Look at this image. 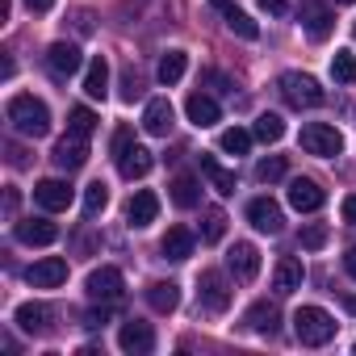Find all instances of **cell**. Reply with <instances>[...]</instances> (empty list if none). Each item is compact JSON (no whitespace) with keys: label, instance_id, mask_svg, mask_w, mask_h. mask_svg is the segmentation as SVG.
<instances>
[{"label":"cell","instance_id":"cell-10","mask_svg":"<svg viewBox=\"0 0 356 356\" xmlns=\"http://www.w3.org/2000/svg\"><path fill=\"white\" fill-rule=\"evenodd\" d=\"M26 281H30L34 289H55V285L67 281V260H63V256H47V260H38V264L26 268Z\"/></svg>","mask_w":356,"mask_h":356},{"label":"cell","instance_id":"cell-30","mask_svg":"<svg viewBox=\"0 0 356 356\" xmlns=\"http://www.w3.org/2000/svg\"><path fill=\"white\" fill-rule=\"evenodd\" d=\"M202 172H206V181H210L222 197H231V193H235V172H227L214 155H202Z\"/></svg>","mask_w":356,"mask_h":356},{"label":"cell","instance_id":"cell-28","mask_svg":"<svg viewBox=\"0 0 356 356\" xmlns=\"http://www.w3.org/2000/svg\"><path fill=\"white\" fill-rule=\"evenodd\" d=\"M84 92L92 97V101H105V92H109V63L97 55L92 63H88V72H84Z\"/></svg>","mask_w":356,"mask_h":356},{"label":"cell","instance_id":"cell-1","mask_svg":"<svg viewBox=\"0 0 356 356\" xmlns=\"http://www.w3.org/2000/svg\"><path fill=\"white\" fill-rule=\"evenodd\" d=\"M5 118H9L13 130L26 134V138H42V134L51 130V109H47V101H38L34 92H17V97L5 105Z\"/></svg>","mask_w":356,"mask_h":356},{"label":"cell","instance_id":"cell-19","mask_svg":"<svg viewBox=\"0 0 356 356\" xmlns=\"http://www.w3.org/2000/svg\"><path fill=\"white\" fill-rule=\"evenodd\" d=\"M243 323H248V331H256V335H277L281 310H277V302H252L248 314H243Z\"/></svg>","mask_w":356,"mask_h":356},{"label":"cell","instance_id":"cell-32","mask_svg":"<svg viewBox=\"0 0 356 356\" xmlns=\"http://www.w3.org/2000/svg\"><path fill=\"white\" fill-rule=\"evenodd\" d=\"M331 76H335V84H356V55L352 51H335L331 55Z\"/></svg>","mask_w":356,"mask_h":356},{"label":"cell","instance_id":"cell-25","mask_svg":"<svg viewBox=\"0 0 356 356\" xmlns=\"http://www.w3.org/2000/svg\"><path fill=\"white\" fill-rule=\"evenodd\" d=\"M159 252H163V260H176V264H181V260L193 256V235H189L185 227H172V231L159 239Z\"/></svg>","mask_w":356,"mask_h":356},{"label":"cell","instance_id":"cell-3","mask_svg":"<svg viewBox=\"0 0 356 356\" xmlns=\"http://www.w3.org/2000/svg\"><path fill=\"white\" fill-rule=\"evenodd\" d=\"M293 335H298V343H306V348H323V343L335 339V318H331L323 306H302V310L293 314Z\"/></svg>","mask_w":356,"mask_h":356},{"label":"cell","instance_id":"cell-15","mask_svg":"<svg viewBox=\"0 0 356 356\" xmlns=\"http://www.w3.org/2000/svg\"><path fill=\"white\" fill-rule=\"evenodd\" d=\"M159 218V197L151 193V189H138L130 202H126V222L134 227V231H143V227H151Z\"/></svg>","mask_w":356,"mask_h":356},{"label":"cell","instance_id":"cell-29","mask_svg":"<svg viewBox=\"0 0 356 356\" xmlns=\"http://www.w3.org/2000/svg\"><path fill=\"white\" fill-rule=\"evenodd\" d=\"M185 67H189V55L185 51H168L163 59H159V84L163 88H172V84H181V76H185Z\"/></svg>","mask_w":356,"mask_h":356},{"label":"cell","instance_id":"cell-4","mask_svg":"<svg viewBox=\"0 0 356 356\" xmlns=\"http://www.w3.org/2000/svg\"><path fill=\"white\" fill-rule=\"evenodd\" d=\"M277 88H281V97H285L293 109H314V105H323V88H318V80L306 76V72H285V76L277 80Z\"/></svg>","mask_w":356,"mask_h":356},{"label":"cell","instance_id":"cell-21","mask_svg":"<svg viewBox=\"0 0 356 356\" xmlns=\"http://www.w3.org/2000/svg\"><path fill=\"white\" fill-rule=\"evenodd\" d=\"M13 231H17V239H22V243H30V248H47V243H55V239H59V227H55V222H47V218H22Z\"/></svg>","mask_w":356,"mask_h":356},{"label":"cell","instance_id":"cell-12","mask_svg":"<svg viewBox=\"0 0 356 356\" xmlns=\"http://www.w3.org/2000/svg\"><path fill=\"white\" fill-rule=\"evenodd\" d=\"M248 218H252V227L264 231V235H277V231L285 227V214H281V206H277L273 197H252V202H248Z\"/></svg>","mask_w":356,"mask_h":356},{"label":"cell","instance_id":"cell-44","mask_svg":"<svg viewBox=\"0 0 356 356\" xmlns=\"http://www.w3.org/2000/svg\"><path fill=\"white\" fill-rule=\"evenodd\" d=\"M343 273L356 281V248H348V256H343Z\"/></svg>","mask_w":356,"mask_h":356},{"label":"cell","instance_id":"cell-45","mask_svg":"<svg viewBox=\"0 0 356 356\" xmlns=\"http://www.w3.org/2000/svg\"><path fill=\"white\" fill-rule=\"evenodd\" d=\"M76 30H80V34H92V17H88V13H76Z\"/></svg>","mask_w":356,"mask_h":356},{"label":"cell","instance_id":"cell-35","mask_svg":"<svg viewBox=\"0 0 356 356\" xmlns=\"http://www.w3.org/2000/svg\"><path fill=\"white\" fill-rule=\"evenodd\" d=\"M281 176H285V155H264L256 163V181L260 185H273V181H281Z\"/></svg>","mask_w":356,"mask_h":356},{"label":"cell","instance_id":"cell-33","mask_svg":"<svg viewBox=\"0 0 356 356\" xmlns=\"http://www.w3.org/2000/svg\"><path fill=\"white\" fill-rule=\"evenodd\" d=\"M67 130H72V134H80V138H88V134L97 130V113H92L88 105H76V109L67 113Z\"/></svg>","mask_w":356,"mask_h":356},{"label":"cell","instance_id":"cell-18","mask_svg":"<svg viewBox=\"0 0 356 356\" xmlns=\"http://www.w3.org/2000/svg\"><path fill=\"white\" fill-rule=\"evenodd\" d=\"M227 268L235 273V281H256V273H260V252H256V243H235V248L227 252Z\"/></svg>","mask_w":356,"mask_h":356},{"label":"cell","instance_id":"cell-40","mask_svg":"<svg viewBox=\"0 0 356 356\" xmlns=\"http://www.w3.org/2000/svg\"><path fill=\"white\" fill-rule=\"evenodd\" d=\"M105 323H109V310H105V306H101V310H88V314H84V327H88V331H101Z\"/></svg>","mask_w":356,"mask_h":356},{"label":"cell","instance_id":"cell-43","mask_svg":"<svg viewBox=\"0 0 356 356\" xmlns=\"http://www.w3.org/2000/svg\"><path fill=\"white\" fill-rule=\"evenodd\" d=\"M343 222H348V227H356V193L343 202Z\"/></svg>","mask_w":356,"mask_h":356},{"label":"cell","instance_id":"cell-38","mask_svg":"<svg viewBox=\"0 0 356 356\" xmlns=\"http://www.w3.org/2000/svg\"><path fill=\"white\" fill-rule=\"evenodd\" d=\"M323 243H327V227H318V222H314V227H306V231H302V248L318 252Z\"/></svg>","mask_w":356,"mask_h":356},{"label":"cell","instance_id":"cell-36","mask_svg":"<svg viewBox=\"0 0 356 356\" xmlns=\"http://www.w3.org/2000/svg\"><path fill=\"white\" fill-rule=\"evenodd\" d=\"M252 134H256L260 143H277V138L285 134V122H281L277 113H260V118H256V130H252Z\"/></svg>","mask_w":356,"mask_h":356},{"label":"cell","instance_id":"cell-34","mask_svg":"<svg viewBox=\"0 0 356 356\" xmlns=\"http://www.w3.org/2000/svg\"><path fill=\"white\" fill-rule=\"evenodd\" d=\"M105 206H109V189H105V181H92L84 189V218H97Z\"/></svg>","mask_w":356,"mask_h":356},{"label":"cell","instance_id":"cell-31","mask_svg":"<svg viewBox=\"0 0 356 356\" xmlns=\"http://www.w3.org/2000/svg\"><path fill=\"white\" fill-rule=\"evenodd\" d=\"M222 235H227V214H222L218 206H210V210L202 214V239H206V243H218Z\"/></svg>","mask_w":356,"mask_h":356},{"label":"cell","instance_id":"cell-26","mask_svg":"<svg viewBox=\"0 0 356 356\" xmlns=\"http://www.w3.org/2000/svg\"><path fill=\"white\" fill-rule=\"evenodd\" d=\"M185 113H189V122H193V126H214V122L222 118L218 101H214V97H206V92H193V97L185 101Z\"/></svg>","mask_w":356,"mask_h":356},{"label":"cell","instance_id":"cell-23","mask_svg":"<svg viewBox=\"0 0 356 356\" xmlns=\"http://www.w3.org/2000/svg\"><path fill=\"white\" fill-rule=\"evenodd\" d=\"M302 281H306L302 260L298 256H281L277 260V273H273V289L277 293H293V289H302Z\"/></svg>","mask_w":356,"mask_h":356},{"label":"cell","instance_id":"cell-42","mask_svg":"<svg viewBox=\"0 0 356 356\" xmlns=\"http://www.w3.org/2000/svg\"><path fill=\"white\" fill-rule=\"evenodd\" d=\"M26 9H30V13H51L55 0H26Z\"/></svg>","mask_w":356,"mask_h":356},{"label":"cell","instance_id":"cell-46","mask_svg":"<svg viewBox=\"0 0 356 356\" xmlns=\"http://www.w3.org/2000/svg\"><path fill=\"white\" fill-rule=\"evenodd\" d=\"M9 13H13V0H0V26L9 22Z\"/></svg>","mask_w":356,"mask_h":356},{"label":"cell","instance_id":"cell-14","mask_svg":"<svg viewBox=\"0 0 356 356\" xmlns=\"http://www.w3.org/2000/svg\"><path fill=\"white\" fill-rule=\"evenodd\" d=\"M323 202H327V193L310 181V176L289 181V206H293L298 214H314V210H323Z\"/></svg>","mask_w":356,"mask_h":356},{"label":"cell","instance_id":"cell-9","mask_svg":"<svg viewBox=\"0 0 356 356\" xmlns=\"http://www.w3.org/2000/svg\"><path fill=\"white\" fill-rule=\"evenodd\" d=\"M84 67V59H80V47L76 42H55L51 51H47V72L55 76V80H67V76H76Z\"/></svg>","mask_w":356,"mask_h":356},{"label":"cell","instance_id":"cell-27","mask_svg":"<svg viewBox=\"0 0 356 356\" xmlns=\"http://www.w3.org/2000/svg\"><path fill=\"white\" fill-rule=\"evenodd\" d=\"M172 202L181 206V210H193V206H202V185H197V176H189V172H181L172 181Z\"/></svg>","mask_w":356,"mask_h":356},{"label":"cell","instance_id":"cell-13","mask_svg":"<svg viewBox=\"0 0 356 356\" xmlns=\"http://www.w3.org/2000/svg\"><path fill=\"white\" fill-rule=\"evenodd\" d=\"M118 348L130 352V356H147V352L155 348V331H151L147 323L130 318V323H122V331H118Z\"/></svg>","mask_w":356,"mask_h":356},{"label":"cell","instance_id":"cell-47","mask_svg":"<svg viewBox=\"0 0 356 356\" xmlns=\"http://www.w3.org/2000/svg\"><path fill=\"white\" fill-rule=\"evenodd\" d=\"M348 310H352V314H356V298H348Z\"/></svg>","mask_w":356,"mask_h":356},{"label":"cell","instance_id":"cell-48","mask_svg":"<svg viewBox=\"0 0 356 356\" xmlns=\"http://www.w3.org/2000/svg\"><path fill=\"white\" fill-rule=\"evenodd\" d=\"M339 5H356V0H339Z\"/></svg>","mask_w":356,"mask_h":356},{"label":"cell","instance_id":"cell-7","mask_svg":"<svg viewBox=\"0 0 356 356\" xmlns=\"http://www.w3.org/2000/svg\"><path fill=\"white\" fill-rule=\"evenodd\" d=\"M84 289H88V298H92V302H118V298L126 293V277H122V268L101 264V268H92V273H88Z\"/></svg>","mask_w":356,"mask_h":356},{"label":"cell","instance_id":"cell-8","mask_svg":"<svg viewBox=\"0 0 356 356\" xmlns=\"http://www.w3.org/2000/svg\"><path fill=\"white\" fill-rule=\"evenodd\" d=\"M298 22H302V30L314 42H327L331 30H335V17H331V9L323 5V0H302V5H298Z\"/></svg>","mask_w":356,"mask_h":356},{"label":"cell","instance_id":"cell-17","mask_svg":"<svg viewBox=\"0 0 356 356\" xmlns=\"http://www.w3.org/2000/svg\"><path fill=\"white\" fill-rule=\"evenodd\" d=\"M72 197H76L72 185H67V181H55V176H51V181H38V185H34V202H38L42 210H51V214H55V210H67Z\"/></svg>","mask_w":356,"mask_h":356},{"label":"cell","instance_id":"cell-5","mask_svg":"<svg viewBox=\"0 0 356 356\" xmlns=\"http://www.w3.org/2000/svg\"><path fill=\"white\" fill-rule=\"evenodd\" d=\"M298 143H302L306 155H323V159H331V155L343 151V134H339L335 126H327V122H306Z\"/></svg>","mask_w":356,"mask_h":356},{"label":"cell","instance_id":"cell-20","mask_svg":"<svg viewBox=\"0 0 356 356\" xmlns=\"http://www.w3.org/2000/svg\"><path fill=\"white\" fill-rule=\"evenodd\" d=\"M172 101L168 97H155V101H147V109H143V130L147 134H155V138H163L168 130H172Z\"/></svg>","mask_w":356,"mask_h":356},{"label":"cell","instance_id":"cell-11","mask_svg":"<svg viewBox=\"0 0 356 356\" xmlns=\"http://www.w3.org/2000/svg\"><path fill=\"white\" fill-rule=\"evenodd\" d=\"M63 172H76V168H84L88 163V138H80V134H63L59 143H55V155H51Z\"/></svg>","mask_w":356,"mask_h":356},{"label":"cell","instance_id":"cell-2","mask_svg":"<svg viewBox=\"0 0 356 356\" xmlns=\"http://www.w3.org/2000/svg\"><path fill=\"white\" fill-rule=\"evenodd\" d=\"M113 159H118V172L126 176V181H143V176L155 168V155H151L147 147H138L126 126L113 134Z\"/></svg>","mask_w":356,"mask_h":356},{"label":"cell","instance_id":"cell-37","mask_svg":"<svg viewBox=\"0 0 356 356\" xmlns=\"http://www.w3.org/2000/svg\"><path fill=\"white\" fill-rule=\"evenodd\" d=\"M218 147H222L227 155H248V147H252V134H248V130H239V126H231V130H222Z\"/></svg>","mask_w":356,"mask_h":356},{"label":"cell","instance_id":"cell-41","mask_svg":"<svg viewBox=\"0 0 356 356\" xmlns=\"http://www.w3.org/2000/svg\"><path fill=\"white\" fill-rule=\"evenodd\" d=\"M260 9H264V13H285L289 0H260Z\"/></svg>","mask_w":356,"mask_h":356},{"label":"cell","instance_id":"cell-6","mask_svg":"<svg viewBox=\"0 0 356 356\" xmlns=\"http://www.w3.org/2000/svg\"><path fill=\"white\" fill-rule=\"evenodd\" d=\"M231 298H235V289H231V281H227L222 273H202V277H197V306H202V310L222 314V310L231 306Z\"/></svg>","mask_w":356,"mask_h":356},{"label":"cell","instance_id":"cell-16","mask_svg":"<svg viewBox=\"0 0 356 356\" xmlns=\"http://www.w3.org/2000/svg\"><path fill=\"white\" fill-rule=\"evenodd\" d=\"M210 9L227 22V30H231V34H239V38H256V34H260V26H256L239 5H235V0H210Z\"/></svg>","mask_w":356,"mask_h":356},{"label":"cell","instance_id":"cell-24","mask_svg":"<svg viewBox=\"0 0 356 356\" xmlns=\"http://www.w3.org/2000/svg\"><path fill=\"white\" fill-rule=\"evenodd\" d=\"M147 306L155 314H172L176 306H181V285L176 281H151L147 285Z\"/></svg>","mask_w":356,"mask_h":356},{"label":"cell","instance_id":"cell-22","mask_svg":"<svg viewBox=\"0 0 356 356\" xmlns=\"http://www.w3.org/2000/svg\"><path fill=\"white\" fill-rule=\"evenodd\" d=\"M47 318H51V310H47L42 302H22V306L13 310V323H17L26 335H47V331H51Z\"/></svg>","mask_w":356,"mask_h":356},{"label":"cell","instance_id":"cell-39","mask_svg":"<svg viewBox=\"0 0 356 356\" xmlns=\"http://www.w3.org/2000/svg\"><path fill=\"white\" fill-rule=\"evenodd\" d=\"M138 92H143V84H138V76H134V72H126V76H122V101H134Z\"/></svg>","mask_w":356,"mask_h":356}]
</instances>
